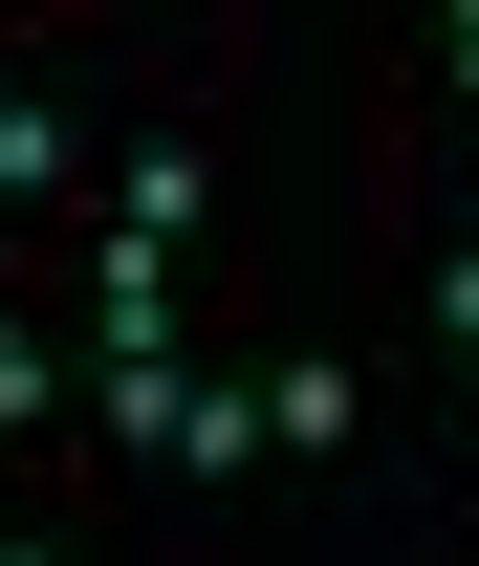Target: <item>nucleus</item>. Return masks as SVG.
<instances>
[{
    "label": "nucleus",
    "mask_w": 479,
    "mask_h": 566,
    "mask_svg": "<svg viewBox=\"0 0 479 566\" xmlns=\"http://www.w3.org/2000/svg\"><path fill=\"white\" fill-rule=\"evenodd\" d=\"M87 370H175V262H153V240L87 262Z\"/></svg>",
    "instance_id": "obj_1"
},
{
    "label": "nucleus",
    "mask_w": 479,
    "mask_h": 566,
    "mask_svg": "<svg viewBox=\"0 0 479 566\" xmlns=\"http://www.w3.org/2000/svg\"><path fill=\"white\" fill-rule=\"evenodd\" d=\"M110 240L175 262V240H197V153H110Z\"/></svg>",
    "instance_id": "obj_2"
},
{
    "label": "nucleus",
    "mask_w": 479,
    "mask_h": 566,
    "mask_svg": "<svg viewBox=\"0 0 479 566\" xmlns=\"http://www.w3.org/2000/svg\"><path fill=\"white\" fill-rule=\"evenodd\" d=\"M175 480H262V392L197 370V392H175Z\"/></svg>",
    "instance_id": "obj_3"
},
{
    "label": "nucleus",
    "mask_w": 479,
    "mask_h": 566,
    "mask_svg": "<svg viewBox=\"0 0 479 566\" xmlns=\"http://www.w3.org/2000/svg\"><path fill=\"white\" fill-rule=\"evenodd\" d=\"M44 175H87V132L44 109V87H0V197H44Z\"/></svg>",
    "instance_id": "obj_4"
},
{
    "label": "nucleus",
    "mask_w": 479,
    "mask_h": 566,
    "mask_svg": "<svg viewBox=\"0 0 479 566\" xmlns=\"http://www.w3.org/2000/svg\"><path fill=\"white\" fill-rule=\"evenodd\" d=\"M348 415H371V392H348L327 349H305V370H283V392H262V436H305V458H348Z\"/></svg>",
    "instance_id": "obj_5"
},
{
    "label": "nucleus",
    "mask_w": 479,
    "mask_h": 566,
    "mask_svg": "<svg viewBox=\"0 0 479 566\" xmlns=\"http://www.w3.org/2000/svg\"><path fill=\"white\" fill-rule=\"evenodd\" d=\"M66 415V349H44V327H0V436H44Z\"/></svg>",
    "instance_id": "obj_6"
},
{
    "label": "nucleus",
    "mask_w": 479,
    "mask_h": 566,
    "mask_svg": "<svg viewBox=\"0 0 479 566\" xmlns=\"http://www.w3.org/2000/svg\"><path fill=\"white\" fill-rule=\"evenodd\" d=\"M436 327H458V349H479V240H458V262H436Z\"/></svg>",
    "instance_id": "obj_7"
},
{
    "label": "nucleus",
    "mask_w": 479,
    "mask_h": 566,
    "mask_svg": "<svg viewBox=\"0 0 479 566\" xmlns=\"http://www.w3.org/2000/svg\"><path fill=\"white\" fill-rule=\"evenodd\" d=\"M436 66H458V87H479V0H458V22H436Z\"/></svg>",
    "instance_id": "obj_8"
},
{
    "label": "nucleus",
    "mask_w": 479,
    "mask_h": 566,
    "mask_svg": "<svg viewBox=\"0 0 479 566\" xmlns=\"http://www.w3.org/2000/svg\"><path fill=\"white\" fill-rule=\"evenodd\" d=\"M0 566H44V545H22V523H0Z\"/></svg>",
    "instance_id": "obj_9"
},
{
    "label": "nucleus",
    "mask_w": 479,
    "mask_h": 566,
    "mask_svg": "<svg viewBox=\"0 0 479 566\" xmlns=\"http://www.w3.org/2000/svg\"><path fill=\"white\" fill-rule=\"evenodd\" d=\"M458 392H479V349H458Z\"/></svg>",
    "instance_id": "obj_10"
}]
</instances>
